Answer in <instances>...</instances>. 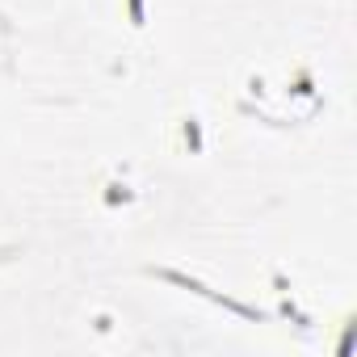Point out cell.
I'll return each mask as SVG.
<instances>
[{
	"label": "cell",
	"mask_w": 357,
	"mask_h": 357,
	"mask_svg": "<svg viewBox=\"0 0 357 357\" xmlns=\"http://www.w3.org/2000/svg\"><path fill=\"white\" fill-rule=\"evenodd\" d=\"M126 17H130V26H135V30H143V26H147V9H143V0H126Z\"/></svg>",
	"instance_id": "1"
}]
</instances>
